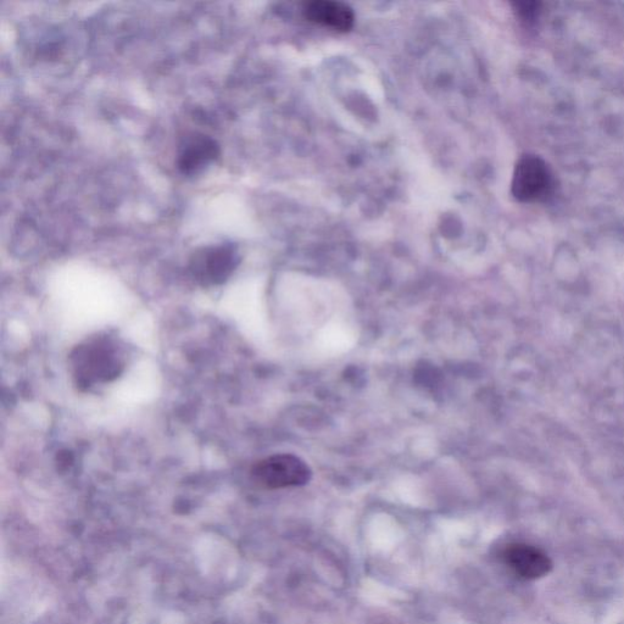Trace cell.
<instances>
[{
    "label": "cell",
    "instance_id": "6",
    "mask_svg": "<svg viewBox=\"0 0 624 624\" xmlns=\"http://www.w3.org/2000/svg\"><path fill=\"white\" fill-rule=\"evenodd\" d=\"M504 559L516 575L526 579L542 578L553 564L543 551L526 544H512L505 550Z\"/></svg>",
    "mask_w": 624,
    "mask_h": 624
},
{
    "label": "cell",
    "instance_id": "4",
    "mask_svg": "<svg viewBox=\"0 0 624 624\" xmlns=\"http://www.w3.org/2000/svg\"><path fill=\"white\" fill-rule=\"evenodd\" d=\"M220 153V144L215 138L205 133H189L178 147V170L188 177L200 175L219 159Z\"/></svg>",
    "mask_w": 624,
    "mask_h": 624
},
{
    "label": "cell",
    "instance_id": "5",
    "mask_svg": "<svg viewBox=\"0 0 624 624\" xmlns=\"http://www.w3.org/2000/svg\"><path fill=\"white\" fill-rule=\"evenodd\" d=\"M550 186V172L542 159L528 155L518 161L512 178V194L516 199L525 203L542 199Z\"/></svg>",
    "mask_w": 624,
    "mask_h": 624
},
{
    "label": "cell",
    "instance_id": "1",
    "mask_svg": "<svg viewBox=\"0 0 624 624\" xmlns=\"http://www.w3.org/2000/svg\"><path fill=\"white\" fill-rule=\"evenodd\" d=\"M70 372L81 390L114 382L127 365L124 347L116 338L97 336L86 339L71 351Z\"/></svg>",
    "mask_w": 624,
    "mask_h": 624
},
{
    "label": "cell",
    "instance_id": "7",
    "mask_svg": "<svg viewBox=\"0 0 624 624\" xmlns=\"http://www.w3.org/2000/svg\"><path fill=\"white\" fill-rule=\"evenodd\" d=\"M303 13L312 24L347 32L353 29L355 15L349 5L332 0H314L304 5Z\"/></svg>",
    "mask_w": 624,
    "mask_h": 624
},
{
    "label": "cell",
    "instance_id": "2",
    "mask_svg": "<svg viewBox=\"0 0 624 624\" xmlns=\"http://www.w3.org/2000/svg\"><path fill=\"white\" fill-rule=\"evenodd\" d=\"M241 256L236 245L222 243L195 250L189 259V273L203 287L224 284L236 271Z\"/></svg>",
    "mask_w": 624,
    "mask_h": 624
},
{
    "label": "cell",
    "instance_id": "8",
    "mask_svg": "<svg viewBox=\"0 0 624 624\" xmlns=\"http://www.w3.org/2000/svg\"><path fill=\"white\" fill-rule=\"evenodd\" d=\"M516 8L523 20L531 21L537 18L540 4L536 2H520L516 3Z\"/></svg>",
    "mask_w": 624,
    "mask_h": 624
},
{
    "label": "cell",
    "instance_id": "3",
    "mask_svg": "<svg viewBox=\"0 0 624 624\" xmlns=\"http://www.w3.org/2000/svg\"><path fill=\"white\" fill-rule=\"evenodd\" d=\"M252 473L254 481L267 489L302 487L311 478L308 464L292 454H277L261 460Z\"/></svg>",
    "mask_w": 624,
    "mask_h": 624
}]
</instances>
